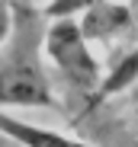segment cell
I'll return each instance as SVG.
<instances>
[{
	"label": "cell",
	"instance_id": "2",
	"mask_svg": "<svg viewBox=\"0 0 138 147\" xmlns=\"http://www.w3.org/2000/svg\"><path fill=\"white\" fill-rule=\"evenodd\" d=\"M42 55L55 67V74L61 77L64 99L87 112L90 96H93L103 74H100V61L90 51V42L77 29V16H61V19L45 22Z\"/></svg>",
	"mask_w": 138,
	"mask_h": 147
},
{
	"label": "cell",
	"instance_id": "4",
	"mask_svg": "<svg viewBox=\"0 0 138 147\" xmlns=\"http://www.w3.org/2000/svg\"><path fill=\"white\" fill-rule=\"evenodd\" d=\"M0 138L13 141L16 147H93L74 134H64V131H52V128H42L32 125V121H22L16 115H10L7 109H0Z\"/></svg>",
	"mask_w": 138,
	"mask_h": 147
},
{
	"label": "cell",
	"instance_id": "6",
	"mask_svg": "<svg viewBox=\"0 0 138 147\" xmlns=\"http://www.w3.org/2000/svg\"><path fill=\"white\" fill-rule=\"evenodd\" d=\"M97 3H106V0H48L42 7V16L45 19H61V16H80L84 10L97 7Z\"/></svg>",
	"mask_w": 138,
	"mask_h": 147
},
{
	"label": "cell",
	"instance_id": "5",
	"mask_svg": "<svg viewBox=\"0 0 138 147\" xmlns=\"http://www.w3.org/2000/svg\"><path fill=\"white\" fill-rule=\"evenodd\" d=\"M135 64H138L135 48H125V51L119 55V61L112 64V70L106 74V77H100V83H97L93 96H90V106H87V112L93 109V106H100V102H106L109 96H119V93H125V90L135 83Z\"/></svg>",
	"mask_w": 138,
	"mask_h": 147
},
{
	"label": "cell",
	"instance_id": "3",
	"mask_svg": "<svg viewBox=\"0 0 138 147\" xmlns=\"http://www.w3.org/2000/svg\"><path fill=\"white\" fill-rule=\"evenodd\" d=\"M77 29L87 42H103V45H116L119 38L132 35L135 29V10L128 3H116V0H106L97 3L80 13Z\"/></svg>",
	"mask_w": 138,
	"mask_h": 147
},
{
	"label": "cell",
	"instance_id": "7",
	"mask_svg": "<svg viewBox=\"0 0 138 147\" xmlns=\"http://www.w3.org/2000/svg\"><path fill=\"white\" fill-rule=\"evenodd\" d=\"M10 22H13V10H10V0H0V45L10 35Z\"/></svg>",
	"mask_w": 138,
	"mask_h": 147
},
{
	"label": "cell",
	"instance_id": "1",
	"mask_svg": "<svg viewBox=\"0 0 138 147\" xmlns=\"http://www.w3.org/2000/svg\"><path fill=\"white\" fill-rule=\"evenodd\" d=\"M13 22L10 35L0 45V109H58V96L45 70L42 38L45 19L29 0H10Z\"/></svg>",
	"mask_w": 138,
	"mask_h": 147
}]
</instances>
